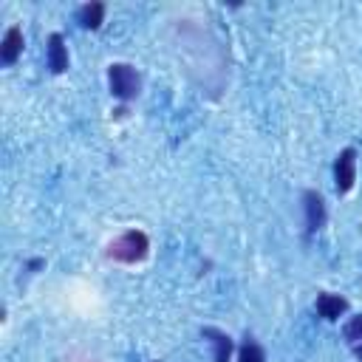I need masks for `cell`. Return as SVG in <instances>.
Returning a JSON list of instances; mask_svg holds the SVG:
<instances>
[{"label": "cell", "mask_w": 362, "mask_h": 362, "mask_svg": "<svg viewBox=\"0 0 362 362\" xmlns=\"http://www.w3.org/2000/svg\"><path fill=\"white\" fill-rule=\"evenodd\" d=\"M42 266H45L42 257H31V260H25V269H28V272H37V269H42Z\"/></svg>", "instance_id": "obj_12"}, {"label": "cell", "mask_w": 362, "mask_h": 362, "mask_svg": "<svg viewBox=\"0 0 362 362\" xmlns=\"http://www.w3.org/2000/svg\"><path fill=\"white\" fill-rule=\"evenodd\" d=\"M235 362H266V348L255 339V334H243V342L238 348V359Z\"/></svg>", "instance_id": "obj_10"}, {"label": "cell", "mask_w": 362, "mask_h": 362, "mask_svg": "<svg viewBox=\"0 0 362 362\" xmlns=\"http://www.w3.org/2000/svg\"><path fill=\"white\" fill-rule=\"evenodd\" d=\"M107 88L119 102H133L141 93V76L130 62H110L107 65Z\"/></svg>", "instance_id": "obj_2"}, {"label": "cell", "mask_w": 362, "mask_h": 362, "mask_svg": "<svg viewBox=\"0 0 362 362\" xmlns=\"http://www.w3.org/2000/svg\"><path fill=\"white\" fill-rule=\"evenodd\" d=\"M105 14H107L105 3H99V0H90V3H85V6H79V8H76V23H79L82 28H90V31H96V28L105 23Z\"/></svg>", "instance_id": "obj_9"}, {"label": "cell", "mask_w": 362, "mask_h": 362, "mask_svg": "<svg viewBox=\"0 0 362 362\" xmlns=\"http://www.w3.org/2000/svg\"><path fill=\"white\" fill-rule=\"evenodd\" d=\"M354 356L362 362V342H359V345H354Z\"/></svg>", "instance_id": "obj_13"}, {"label": "cell", "mask_w": 362, "mask_h": 362, "mask_svg": "<svg viewBox=\"0 0 362 362\" xmlns=\"http://www.w3.org/2000/svg\"><path fill=\"white\" fill-rule=\"evenodd\" d=\"M201 337L209 342L212 348V362H232V354H235V342L226 331L215 328V325H204L201 328Z\"/></svg>", "instance_id": "obj_6"}, {"label": "cell", "mask_w": 362, "mask_h": 362, "mask_svg": "<svg viewBox=\"0 0 362 362\" xmlns=\"http://www.w3.org/2000/svg\"><path fill=\"white\" fill-rule=\"evenodd\" d=\"M45 62H48V71L51 74H65L71 59H68V45H65V37L59 31H51L48 40H45Z\"/></svg>", "instance_id": "obj_5"}, {"label": "cell", "mask_w": 362, "mask_h": 362, "mask_svg": "<svg viewBox=\"0 0 362 362\" xmlns=\"http://www.w3.org/2000/svg\"><path fill=\"white\" fill-rule=\"evenodd\" d=\"M342 337H345V342H348L351 348L362 342V314L348 317V322L342 325Z\"/></svg>", "instance_id": "obj_11"}, {"label": "cell", "mask_w": 362, "mask_h": 362, "mask_svg": "<svg viewBox=\"0 0 362 362\" xmlns=\"http://www.w3.org/2000/svg\"><path fill=\"white\" fill-rule=\"evenodd\" d=\"M23 48H25L23 31L17 25H8L6 34H3V40H0V62L3 65H14L20 59V54H23Z\"/></svg>", "instance_id": "obj_8"}, {"label": "cell", "mask_w": 362, "mask_h": 362, "mask_svg": "<svg viewBox=\"0 0 362 362\" xmlns=\"http://www.w3.org/2000/svg\"><path fill=\"white\" fill-rule=\"evenodd\" d=\"M105 255H107L110 260L127 263V266L141 263V260L150 255V238H147V232H141V229H127V232H122L119 238H113V240L107 243Z\"/></svg>", "instance_id": "obj_1"}, {"label": "cell", "mask_w": 362, "mask_h": 362, "mask_svg": "<svg viewBox=\"0 0 362 362\" xmlns=\"http://www.w3.org/2000/svg\"><path fill=\"white\" fill-rule=\"evenodd\" d=\"M356 184V150L354 147H342L334 158V187L339 195L351 192Z\"/></svg>", "instance_id": "obj_4"}, {"label": "cell", "mask_w": 362, "mask_h": 362, "mask_svg": "<svg viewBox=\"0 0 362 362\" xmlns=\"http://www.w3.org/2000/svg\"><path fill=\"white\" fill-rule=\"evenodd\" d=\"M314 311H317V317H322L325 322H337L339 317H345L348 300H345L342 294H334V291H320L317 300H314Z\"/></svg>", "instance_id": "obj_7"}, {"label": "cell", "mask_w": 362, "mask_h": 362, "mask_svg": "<svg viewBox=\"0 0 362 362\" xmlns=\"http://www.w3.org/2000/svg\"><path fill=\"white\" fill-rule=\"evenodd\" d=\"M303 218H305V235H317L328 221V206L320 189H303Z\"/></svg>", "instance_id": "obj_3"}]
</instances>
